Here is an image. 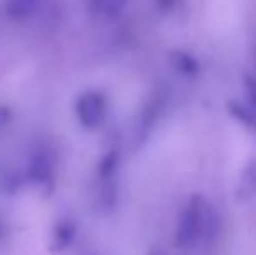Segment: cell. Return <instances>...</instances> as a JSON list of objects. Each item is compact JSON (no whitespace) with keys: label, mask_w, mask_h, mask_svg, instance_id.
Wrapping results in <instances>:
<instances>
[{"label":"cell","mask_w":256,"mask_h":255,"mask_svg":"<svg viewBox=\"0 0 256 255\" xmlns=\"http://www.w3.org/2000/svg\"><path fill=\"white\" fill-rule=\"evenodd\" d=\"M216 225L214 211L200 196H194L182 210L176 227V243L182 248H194L212 234Z\"/></svg>","instance_id":"1"},{"label":"cell","mask_w":256,"mask_h":255,"mask_svg":"<svg viewBox=\"0 0 256 255\" xmlns=\"http://www.w3.org/2000/svg\"><path fill=\"white\" fill-rule=\"evenodd\" d=\"M106 105L102 95L98 93H88L78 102V116L86 126H98L103 121Z\"/></svg>","instance_id":"2"},{"label":"cell","mask_w":256,"mask_h":255,"mask_svg":"<svg viewBox=\"0 0 256 255\" xmlns=\"http://www.w3.org/2000/svg\"><path fill=\"white\" fill-rule=\"evenodd\" d=\"M100 6V9L104 11V13H117L118 9L124 7V4L128 0H96Z\"/></svg>","instance_id":"3"},{"label":"cell","mask_w":256,"mask_h":255,"mask_svg":"<svg viewBox=\"0 0 256 255\" xmlns=\"http://www.w3.org/2000/svg\"><path fill=\"white\" fill-rule=\"evenodd\" d=\"M32 2L34 0H12V11L14 13H26L28 7L32 6Z\"/></svg>","instance_id":"4"}]
</instances>
